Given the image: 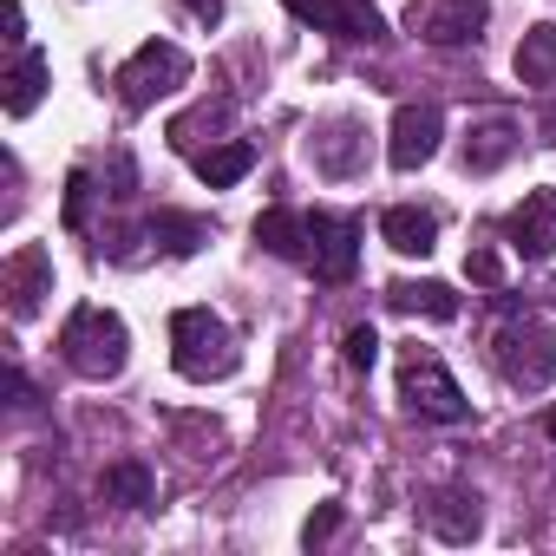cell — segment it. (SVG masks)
<instances>
[{"instance_id":"obj_5","label":"cell","mask_w":556,"mask_h":556,"mask_svg":"<svg viewBox=\"0 0 556 556\" xmlns=\"http://www.w3.org/2000/svg\"><path fill=\"white\" fill-rule=\"evenodd\" d=\"M184 79H190V53L170 47V40H144V47L118 66V99H125V112H151V105L170 99Z\"/></svg>"},{"instance_id":"obj_25","label":"cell","mask_w":556,"mask_h":556,"mask_svg":"<svg viewBox=\"0 0 556 556\" xmlns=\"http://www.w3.org/2000/svg\"><path fill=\"white\" fill-rule=\"evenodd\" d=\"M86 203H92V170L66 177V229H86Z\"/></svg>"},{"instance_id":"obj_24","label":"cell","mask_w":556,"mask_h":556,"mask_svg":"<svg viewBox=\"0 0 556 556\" xmlns=\"http://www.w3.org/2000/svg\"><path fill=\"white\" fill-rule=\"evenodd\" d=\"M341 354H348V367H354V374H367V367L380 361V334H374V328H348Z\"/></svg>"},{"instance_id":"obj_13","label":"cell","mask_w":556,"mask_h":556,"mask_svg":"<svg viewBox=\"0 0 556 556\" xmlns=\"http://www.w3.org/2000/svg\"><path fill=\"white\" fill-rule=\"evenodd\" d=\"M517 144H523V131H517L510 118H484V125H471V131H465L458 164H465L471 177H491V170H504V164L517 157Z\"/></svg>"},{"instance_id":"obj_19","label":"cell","mask_w":556,"mask_h":556,"mask_svg":"<svg viewBox=\"0 0 556 556\" xmlns=\"http://www.w3.org/2000/svg\"><path fill=\"white\" fill-rule=\"evenodd\" d=\"M47 79H53V60L27 47V53L14 60V73L0 79V86H8V92H0V99H8V112H14V118H27V112H34V105L47 99Z\"/></svg>"},{"instance_id":"obj_23","label":"cell","mask_w":556,"mask_h":556,"mask_svg":"<svg viewBox=\"0 0 556 556\" xmlns=\"http://www.w3.org/2000/svg\"><path fill=\"white\" fill-rule=\"evenodd\" d=\"M216 125H229V105H203V112L177 118V125H170V144L197 157V151H203V138H197V131H216Z\"/></svg>"},{"instance_id":"obj_29","label":"cell","mask_w":556,"mask_h":556,"mask_svg":"<svg viewBox=\"0 0 556 556\" xmlns=\"http://www.w3.org/2000/svg\"><path fill=\"white\" fill-rule=\"evenodd\" d=\"M184 8H190L203 27H210V21H223V0H184Z\"/></svg>"},{"instance_id":"obj_10","label":"cell","mask_w":556,"mask_h":556,"mask_svg":"<svg viewBox=\"0 0 556 556\" xmlns=\"http://www.w3.org/2000/svg\"><path fill=\"white\" fill-rule=\"evenodd\" d=\"M439 138H445L439 105H400L393 112V131H387V164L393 170H419V164L439 157Z\"/></svg>"},{"instance_id":"obj_14","label":"cell","mask_w":556,"mask_h":556,"mask_svg":"<svg viewBox=\"0 0 556 556\" xmlns=\"http://www.w3.org/2000/svg\"><path fill=\"white\" fill-rule=\"evenodd\" d=\"M380 236H387V249H400V255H432V249H439V216L419 210V203H393V210L380 216Z\"/></svg>"},{"instance_id":"obj_9","label":"cell","mask_w":556,"mask_h":556,"mask_svg":"<svg viewBox=\"0 0 556 556\" xmlns=\"http://www.w3.org/2000/svg\"><path fill=\"white\" fill-rule=\"evenodd\" d=\"M0 289H8V315H14V321H34L40 302L53 295V255H47L40 242H21V249L8 255V268H0Z\"/></svg>"},{"instance_id":"obj_17","label":"cell","mask_w":556,"mask_h":556,"mask_svg":"<svg viewBox=\"0 0 556 556\" xmlns=\"http://www.w3.org/2000/svg\"><path fill=\"white\" fill-rule=\"evenodd\" d=\"M190 164H197V177H203L210 190H229V184H242V177L255 170V144H249V138H229V144H203Z\"/></svg>"},{"instance_id":"obj_7","label":"cell","mask_w":556,"mask_h":556,"mask_svg":"<svg viewBox=\"0 0 556 556\" xmlns=\"http://www.w3.org/2000/svg\"><path fill=\"white\" fill-rule=\"evenodd\" d=\"M484 21H491V0H413L406 8V34H419L426 47H465L478 40Z\"/></svg>"},{"instance_id":"obj_27","label":"cell","mask_w":556,"mask_h":556,"mask_svg":"<svg viewBox=\"0 0 556 556\" xmlns=\"http://www.w3.org/2000/svg\"><path fill=\"white\" fill-rule=\"evenodd\" d=\"M334 530H341V504H321V510L308 517V530H302V543H308V549H321V543H328Z\"/></svg>"},{"instance_id":"obj_8","label":"cell","mask_w":556,"mask_h":556,"mask_svg":"<svg viewBox=\"0 0 556 556\" xmlns=\"http://www.w3.org/2000/svg\"><path fill=\"white\" fill-rule=\"evenodd\" d=\"M289 14L321 27V34H334V40H361V47L387 40V14L374 8V0H289Z\"/></svg>"},{"instance_id":"obj_6","label":"cell","mask_w":556,"mask_h":556,"mask_svg":"<svg viewBox=\"0 0 556 556\" xmlns=\"http://www.w3.org/2000/svg\"><path fill=\"white\" fill-rule=\"evenodd\" d=\"M308 268H315V282H328V289L354 282V268H361V216L315 210L308 216Z\"/></svg>"},{"instance_id":"obj_11","label":"cell","mask_w":556,"mask_h":556,"mask_svg":"<svg viewBox=\"0 0 556 556\" xmlns=\"http://www.w3.org/2000/svg\"><path fill=\"white\" fill-rule=\"evenodd\" d=\"M308 157H315V170L334 177V184L361 177V170H367V131H361V118H321L315 138H308Z\"/></svg>"},{"instance_id":"obj_2","label":"cell","mask_w":556,"mask_h":556,"mask_svg":"<svg viewBox=\"0 0 556 556\" xmlns=\"http://www.w3.org/2000/svg\"><path fill=\"white\" fill-rule=\"evenodd\" d=\"M60 354H66V367H73L79 380H118L125 361H131V328H125L112 308L79 302V308L66 315V328H60Z\"/></svg>"},{"instance_id":"obj_1","label":"cell","mask_w":556,"mask_h":556,"mask_svg":"<svg viewBox=\"0 0 556 556\" xmlns=\"http://www.w3.org/2000/svg\"><path fill=\"white\" fill-rule=\"evenodd\" d=\"M170 367L197 387L210 380H229L242 367V348H236V328L216 315V308H177L170 315Z\"/></svg>"},{"instance_id":"obj_31","label":"cell","mask_w":556,"mask_h":556,"mask_svg":"<svg viewBox=\"0 0 556 556\" xmlns=\"http://www.w3.org/2000/svg\"><path fill=\"white\" fill-rule=\"evenodd\" d=\"M543 432H549V439H556V406H549V413H543Z\"/></svg>"},{"instance_id":"obj_12","label":"cell","mask_w":556,"mask_h":556,"mask_svg":"<svg viewBox=\"0 0 556 556\" xmlns=\"http://www.w3.org/2000/svg\"><path fill=\"white\" fill-rule=\"evenodd\" d=\"M504 242L523 255V262H549L556 255V190H530L510 216H504Z\"/></svg>"},{"instance_id":"obj_15","label":"cell","mask_w":556,"mask_h":556,"mask_svg":"<svg viewBox=\"0 0 556 556\" xmlns=\"http://www.w3.org/2000/svg\"><path fill=\"white\" fill-rule=\"evenodd\" d=\"M255 249L275 262H308V216L302 210H262L255 216Z\"/></svg>"},{"instance_id":"obj_16","label":"cell","mask_w":556,"mask_h":556,"mask_svg":"<svg viewBox=\"0 0 556 556\" xmlns=\"http://www.w3.org/2000/svg\"><path fill=\"white\" fill-rule=\"evenodd\" d=\"M99 497H105V504H125V510H151V504H157V478H151L144 458H118V465H105Z\"/></svg>"},{"instance_id":"obj_4","label":"cell","mask_w":556,"mask_h":556,"mask_svg":"<svg viewBox=\"0 0 556 556\" xmlns=\"http://www.w3.org/2000/svg\"><path fill=\"white\" fill-rule=\"evenodd\" d=\"M400 400H406L419 419H432V426H465V419H471L465 387H458V380L445 374V361L426 354V348H406V361H400Z\"/></svg>"},{"instance_id":"obj_20","label":"cell","mask_w":556,"mask_h":556,"mask_svg":"<svg viewBox=\"0 0 556 556\" xmlns=\"http://www.w3.org/2000/svg\"><path fill=\"white\" fill-rule=\"evenodd\" d=\"M144 236H151L164 255H197V249L210 242V223H203V216H184V210H157V216L144 223Z\"/></svg>"},{"instance_id":"obj_28","label":"cell","mask_w":556,"mask_h":556,"mask_svg":"<svg viewBox=\"0 0 556 556\" xmlns=\"http://www.w3.org/2000/svg\"><path fill=\"white\" fill-rule=\"evenodd\" d=\"M0 27H8V40H14V47L27 40V14H21V0H8V8H0Z\"/></svg>"},{"instance_id":"obj_21","label":"cell","mask_w":556,"mask_h":556,"mask_svg":"<svg viewBox=\"0 0 556 556\" xmlns=\"http://www.w3.org/2000/svg\"><path fill=\"white\" fill-rule=\"evenodd\" d=\"M478 523H484V517H478V497H471V491H439V497H432V530H439L445 543H471Z\"/></svg>"},{"instance_id":"obj_22","label":"cell","mask_w":556,"mask_h":556,"mask_svg":"<svg viewBox=\"0 0 556 556\" xmlns=\"http://www.w3.org/2000/svg\"><path fill=\"white\" fill-rule=\"evenodd\" d=\"M517 79L523 86H556V27H530L523 47H517Z\"/></svg>"},{"instance_id":"obj_18","label":"cell","mask_w":556,"mask_h":556,"mask_svg":"<svg viewBox=\"0 0 556 556\" xmlns=\"http://www.w3.org/2000/svg\"><path fill=\"white\" fill-rule=\"evenodd\" d=\"M393 315H426V321H458V295L445 282H387Z\"/></svg>"},{"instance_id":"obj_26","label":"cell","mask_w":556,"mask_h":556,"mask_svg":"<svg viewBox=\"0 0 556 556\" xmlns=\"http://www.w3.org/2000/svg\"><path fill=\"white\" fill-rule=\"evenodd\" d=\"M465 275H471L478 289H497V282H504V262H497V249H484V242H478V249L465 255Z\"/></svg>"},{"instance_id":"obj_30","label":"cell","mask_w":556,"mask_h":556,"mask_svg":"<svg viewBox=\"0 0 556 556\" xmlns=\"http://www.w3.org/2000/svg\"><path fill=\"white\" fill-rule=\"evenodd\" d=\"M543 138H549V144H556V105H549V112H543Z\"/></svg>"},{"instance_id":"obj_3","label":"cell","mask_w":556,"mask_h":556,"mask_svg":"<svg viewBox=\"0 0 556 556\" xmlns=\"http://www.w3.org/2000/svg\"><path fill=\"white\" fill-rule=\"evenodd\" d=\"M497 374L517 387V393H543L549 380H556V328L543 321V315H517V321H504V334H497Z\"/></svg>"}]
</instances>
